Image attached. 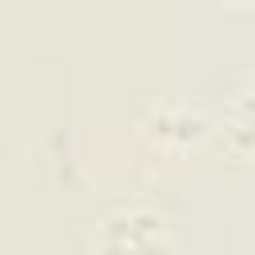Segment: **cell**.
Listing matches in <instances>:
<instances>
[{"mask_svg":"<svg viewBox=\"0 0 255 255\" xmlns=\"http://www.w3.org/2000/svg\"><path fill=\"white\" fill-rule=\"evenodd\" d=\"M227 135L235 139V147H255V88H247L227 120Z\"/></svg>","mask_w":255,"mask_h":255,"instance_id":"cell-1","label":"cell"}]
</instances>
